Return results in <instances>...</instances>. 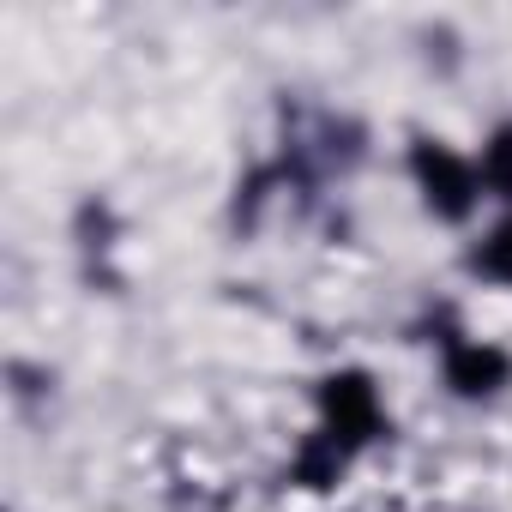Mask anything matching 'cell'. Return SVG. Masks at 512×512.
<instances>
[{
  "instance_id": "obj_1",
  "label": "cell",
  "mask_w": 512,
  "mask_h": 512,
  "mask_svg": "<svg viewBox=\"0 0 512 512\" xmlns=\"http://www.w3.org/2000/svg\"><path fill=\"white\" fill-rule=\"evenodd\" d=\"M410 163H416V181H422V193H428V205H434L440 217H464V211L476 205V169H470L458 151L422 139Z\"/></svg>"
},
{
  "instance_id": "obj_2",
  "label": "cell",
  "mask_w": 512,
  "mask_h": 512,
  "mask_svg": "<svg viewBox=\"0 0 512 512\" xmlns=\"http://www.w3.org/2000/svg\"><path fill=\"white\" fill-rule=\"evenodd\" d=\"M320 404H326L332 440L362 446V440L380 434V398H374V380H368V374H332L326 392H320Z\"/></svg>"
},
{
  "instance_id": "obj_3",
  "label": "cell",
  "mask_w": 512,
  "mask_h": 512,
  "mask_svg": "<svg viewBox=\"0 0 512 512\" xmlns=\"http://www.w3.org/2000/svg\"><path fill=\"white\" fill-rule=\"evenodd\" d=\"M506 374H512V362H506V350H494V344H458V350L446 356V380H452L464 398L500 392Z\"/></svg>"
},
{
  "instance_id": "obj_4",
  "label": "cell",
  "mask_w": 512,
  "mask_h": 512,
  "mask_svg": "<svg viewBox=\"0 0 512 512\" xmlns=\"http://www.w3.org/2000/svg\"><path fill=\"white\" fill-rule=\"evenodd\" d=\"M482 181H488L494 193H512V127H500V133L488 139V151H482Z\"/></svg>"
},
{
  "instance_id": "obj_5",
  "label": "cell",
  "mask_w": 512,
  "mask_h": 512,
  "mask_svg": "<svg viewBox=\"0 0 512 512\" xmlns=\"http://www.w3.org/2000/svg\"><path fill=\"white\" fill-rule=\"evenodd\" d=\"M476 266L488 272V278H500V284H512V223H500L488 241H482V253H476Z\"/></svg>"
}]
</instances>
